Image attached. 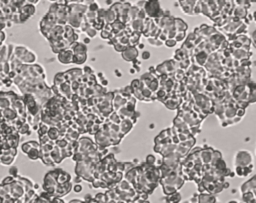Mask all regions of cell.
<instances>
[{
    "label": "cell",
    "instance_id": "1",
    "mask_svg": "<svg viewBox=\"0 0 256 203\" xmlns=\"http://www.w3.org/2000/svg\"><path fill=\"white\" fill-rule=\"evenodd\" d=\"M14 55L16 56L19 60H21L24 64H31L36 61V55L32 52L31 50H29L28 48L24 46H20L17 45L15 46L14 49Z\"/></svg>",
    "mask_w": 256,
    "mask_h": 203
},
{
    "label": "cell",
    "instance_id": "2",
    "mask_svg": "<svg viewBox=\"0 0 256 203\" xmlns=\"http://www.w3.org/2000/svg\"><path fill=\"white\" fill-rule=\"evenodd\" d=\"M147 17L149 18H160L164 15V11L160 7V3L158 0H148L146 1V4L144 6Z\"/></svg>",
    "mask_w": 256,
    "mask_h": 203
},
{
    "label": "cell",
    "instance_id": "3",
    "mask_svg": "<svg viewBox=\"0 0 256 203\" xmlns=\"http://www.w3.org/2000/svg\"><path fill=\"white\" fill-rule=\"evenodd\" d=\"M252 156L248 151H239L235 155V166H248L251 165Z\"/></svg>",
    "mask_w": 256,
    "mask_h": 203
},
{
    "label": "cell",
    "instance_id": "4",
    "mask_svg": "<svg viewBox=\"0 0 256 203\" xmlns=\"http://www.w3.org/2000/svg\"><path fill=\"white\" fill-rule=\"evenodd\" d=\"M57 55H58L57 56L58 61L62 63V64H70V63H73L74 53L71 48L64 49V50L60 51Z\"/></svg>",
    "mask_w": 256,
    "mask_h": 203
},
{
    "label": "cell",
    "instance_id": "5",
    "mask_svg": "<svg viewBox=\"0 0 256 203\" xmlns=\"http://www.w3.org/2000/svg\"><path fill=\"white\" fill-rule=\"evenodd\" d=\"M121 56L125 61H131L137 59L138 56V50L135 46H129L123 52H121Z\"/></svg>",
    "mask_w": 256,
    "mask_h": 203
},
{
    "label": "cell",
    "instance_id": "6",
    "mask_svg": "<svg viewBox=\"0 0 256 203\" xmlns=\"http://www.w3.org/2000/svg\"><path fill=\"white\" fill-rule=\"evenodd\" d=\"M133 125H134V123H133L130 119H122V121L119 124L121 136L124 137L128 132H130V130L133 128Z\"/></svg>",
    "mask_w": 256,
    "mask_h": 203
},
{
    "label": "cell",
    "instance_id": "7",
    "mask_svg": "<svg viewBox=\"0 0 256 203\" xmlns=\"http://www.w3.org/2000/svg\"><path fill=\"white\" fill-rule=\"evenodd\" d=\"M69 48L72 49L74 54L77 53H87V47H86V44L84 43H80V42H74L73 44H71V46Z\"/></svg>",
    "mask_w": 256,
    "mask_h": 203
},
{
    "label": "cell",
    "instance_id": "8",
    "mask_svg": "<svg viewBox=\"0 0 256 203\" xmlns=\"http://www.w3.org/2000/svg\"><path fill=\"white\" fill-rule=\"evenodd\" d=\"M142 33L137 32V31H133V33L129 36V46H136L139 44V40L141 37Z\"/></svg>",
    "mask_w": 256,
    "mask_h": 203
},
{
    "label": "cell",
    "instance_id": "9",
    "mask_svg": "<svg viewBox=\"0 0 256 203\" xmlns=\"http://www.w3.org/2000/svg\"><path fill=\"white\" fill-rule=\"evenodd\" d=\"M15 156L12 154H2L1 158H0V163L3 165H11L14 162Z\"/></svg>",
    "mask_w": 256,
    "mask_h": 203
},
{
    "label": "cell",
    "instance_id": "10",
    "mask_svg": "<svg viewBox=\"0 0 256 203\" xmlns=\"http://www.w3.org/2000/svg\"><path fill=\"white\" fill-rule=\"evenodd\" d=\"M87 60V53H77L74 54L73 63L74 64H83Z\"/></svg>",
    "mask_w": 256,
    "mask_h": 203
},
{
    "label": "cell",
    "instance_id": "11",
    "mask_svg": "<svg viewBox=\"0 0 256 203\" xmlns=\"http://www.w3.org/2000/svg\"><path fill=\"white\" fill-rule=\"evenodd\" d=\"M27 156L30 160H37L40 159V149H37V148H31L30 151L27 153Z\"/></svg>",
    "mask_w": 256,
    "mask_h": 203
},
{
    "label": "cell",
    "instance_id": "12",
    "mask_svg": "<svg viewBox=\"0 0 256 203\" xmlns=\"http://www.w3.org/2000/svg\"><path fill=\"white\" fill-rule=\"evenodd\" d=\"M49 127H50V126L47 125L46 123H44L41 121V123L39 124V128H38V130H37L38 135H39V136H42V135L47 134V133H48V130H49Z\"/></svg>",
    "mask_w": 256,
    "mask_h": 203
},
{
    "label": "cell",
    "instance_id": "13",
    "mask_svg": "<svg viewBox=\"0 0 256 203\" xmlns=\"http://www.w3.org/2000/svg\"><path fill=\"white\" fill-rule=\"evenodd\" d=\"M148 42L153 46H161V45L164 44V42H162L157 37H148Z\"/></svg>",
    "mask_w": 256,
    "mask_h": 203
},
{
    "label": "cell",
    "instance_id": "14",
    "mask_svg": "<svg viewBox=\"0 0 256 203\" xmlns=\"http://www.w3.org/2000/svg\"><path fill=\"white\" fill-rule=\"evenodd\" d=\"M97 31H98V30H96V29H95L94 27L90 26L89 28H88L87 30L85 31V33H86V34H87L88 37L93 38V37H95V36L97 35Z\"/></svg>",
    "mask_w": 256,
    "mask_h": 203
},
{
    "label": "cell",
    "instance_id": "15",
    "mask_svg": "<svg viewBox=\"0 0 256 203\" xmlns=\"http://www.w3.org/2000/svg\"><path fill=\"white\" fill-rule=\"evenodd\" d=\"M31 148H32V147H31V145H30V143H29V141L28 142H25V143H23L21 145V150H22V152H23L24 154H27V153L30 151Z\"/></svg>",
    "mask_w": 256,
    "mask_h": 203
},
{
    "label": "cell",
    "instance_id": "16",
    "mask_svg": "<svg viewBox=\"0 0 256 203\" xmlns=\"http://www.w3.org/2000/svg\"><path fill=\"white\" fill-rule=\"evenodd\" d=\"M176 43H177V41H176L174 38H168V39L164 42V44L166 45L167 47H174L176 45Z\"/></svg>",
    "mask_w": 256,
    "mask_h": 203
},
{
    "label": "cell",
    "instance_id": "17",
    "mask_svg": "<svg viewBox=\"0 0 256 203\" xmlns=\"http://www.w3.org/2000/svg\"><path fill=\"white\" fill-rule=\"evenodd\" d=\"M146 163L150 164V165H155L156 158L153 156V155H148V156L146 157Z\"/></svg>",
    "mask_w": 256,
    "mask_h": 203
},
{
    "label": "cell",
    "instance_id": "18",
    "mask_svg": "<svg viewBox=\"0 0 256 203\" xmlns=\"http://www.w3.org/2000/svg\"><path fill=\"white\" fill-rule=\"evenodd\" d=\"M14 176H12V175H11V176H8V177H6L5 179H3V181H2V183L1 184H3V185H7V184H11L12 183L13 181H14Z\"/></svg>",
    "mask_w": 256,
    "mask_h": 203
},
{
    "label": "cell",
    "instance_id": "19",
    "mask_svg": "<svg viewBox=\"0 0 256 203\" xmlns=\"http://www.w3.org/2000/svg\"><path fill=\"white\" fill-rule=\"evenodd\" d=\"M83 74H85V75H90V74H93V69H92L91 67H89V66H85L84 68H83Z\"/></svg>",
    "mask_w": 256,
    "mask_h": 203
},
{
    "label": "cell",
    "instance_id": "20",
    "mask_svg": "<svg viewBox=\"0 0 256 203\" xmlns=\"http://www.w3.org/2000/svg\"><path fill=\"white\" fill-rule=\"evenodd\" d=\"M5 38H6L5 32H3V30L0 31V46H2V44H3V41L5 40Z\"/></svg>",
    "mask_w": 256,
    "mask_h": 203
},
{
    "label": "cell",
    "instance_id": "21",
    "mask_svg": "<svg viewBox=\"0 0 256 203\" xmlns=\"http://www.w3.org/2000/svg\"><path fill=\"white\" fill-rule=\"evenodd\" d=\"M9 172H10V174L12 175V176L16 177L17 176V167H11L10 170H9Z\"/></svg>",
    "mask_w": 256,
    "mask_h": 203
},
{
    "label": "cell",
    "instance_id": "22",
    "mask_svg": "<svg viewBox=\"0 0 256 203\" xmlns=\"http://www.w3.org/2000/svg\"><path fill=\"white\" fill-rule=\"evenodd\" d=\"M142 59H144V60H147V59H149V58H150V52H148V51H144L143 53H142Z\"/></svg>",
    "mask_w": 256,
    "mask_h": 203
},
{
    "label": "cell",
    "instance_id": "23",
    "mask_svg": "<svg viewBox=\"0 0 256 203\" xmlns=\"http://www.w3.org/2000/svg\"><path fill=\"white\" fill-rule=\"evenodd\" d=\"M73 189H74V191H75L76 193H79V192H81V191H82V186H81L80 184H76V185L73 187Z\"/></svg>",
    "mask_w": 256,
    "mask_h": 203
},
{
    "label": "cell",
    "instance_id": "24",
    "mask_svg": "<svg viewBox=\"0 0 256 203\" xmlns=\"http://www.w3.org/2000/svg\"><path fill=\"white\" fill-rule=\"evenodd\" d=\"M252 38H253V41H254V45H255V47H256V30L254 31V32H253Z\"/></svg>",
    "mask_w": 256,
    "mask_h": 203
},
{
    "label": "cell",
    "instance_id": "25",
    "mask_svg": "<svg viewBox=\"0 0 256 203\" xmlns=\"http://www.w3.org/2000/svg\"><path fill=\"white\" fill-rule=\"evenodd\" d=\"M88 43H90V37H86V38H84V44H88Z\"/></svg>",
    "mask_w": 256,
    "mask_h": 203
},
{
    "label": "cell",
    "instance_id": "26",
    "mask_svg": "<svg viewBox=\"0 0 256 203\" xmlns=\"http://www.w3.org/2000/svg\"><path fill=\"white\" fill-rule=\"evenodd\" d=\"M115 75L118 76V77H121L122 74H121V72H120L119 70H115Z\"/></svg>",
    "mask_w": 256,
    "mask_h": 203
},
{
    "label": "cell",
    "instance_id": "27",
    "mask_svg": "<svg viewBox=\"0 0 256 203\" xmlns=\"http://www.w3.org/2000/svg\"><path fill=\"white\" fill-rule=\"evenodd\" d=\"M130 73H131V74H134V73H136V70H135L134 68H131V69H130Z\"/></svg>",
    "mask_w": 256,
    "mask_h": 203
},
{
    "label": "cell",
    "instance_id": "28",
    "mask_svg": "<svg viewBox=\"0 0 256 203\" xmlns=\"http://www.w3.org/2000/svg\"><path fill=\"white\" fill-rule=\"evenodd\" d=\"M138 47H139L140 49H142V48H143V47H144V44H142V43H139V44H138Z\"/></svg>",
    "mask_w": 256,
    "mask_h": 203
},
{
    "label": "cell",
    "instance_id": "29",
    "mask_svg": "<svg viewBox=\"0 0 256 203\" xmlns=\"http://www.w3.org/2000/svg\"><path fill=\"white\" fill-rule=\"evenodd\" d=\"M253 19H254L255 21H256V11H255L254 13H253Z\"/></svg>",
    "mask_w": 256,
    "mask_h": 203
},
{
    "label": "cell",
    "instance_id": "30",
    "mask_svg": "<svg viewBox=\"0 0 256 203\" xmlns=\"http://www.w3.org/2000/svg\"><path fill=\"white\" fill-rule=\"evenodd\" d=\"M111 3H112L111 0H106V4H111Z\"/></svg>",
    "mask_w": 256,
    "mask_h": 203
}]
</instances>
